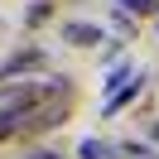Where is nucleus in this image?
<instances>
[{
  "label": "nucleus",
  "mask_w": 159,
  "mask_h": 159,
  "mask_svg": "<svg viewBox=\"0 0 159 159\" xmlns=\"http://www.w3.org/2000/svg\"><path fill=\"white\" fill-rule=\"evenodd\" d=\"M34 159H58V154H34Z\"/></svg>",
  "instance_id": "obj_5"
},
{
  "label": "nucleus",
  "mask_w": 159,
  "mask_h": 159,
  "mask_svg": "<svg viewBox=\"0 0 159 159\" xmlns=\"http://www.w3.org/2000/svg\"><path fill=\"white\" fill-rule=\"evenodd\" d=\"M120 10H125V15H140V10H149V0H120Z\"/></svg>",
  "instance_id": "obj_4"
},
{
  "label": "nucleus",
  "mask_w": 159,
  "mask_h": 159,
  "mask_svg": "<svg viewBox=\"0 0 159 159\" xmlns=\"http://www.w3.org/2000/svg\"><path fill=\"white\" fill-rule=\"evenodd\" d=\"M135 92H140V77H135V82H130V87H125V92H116V97H111V101H106V111H120V106H125V101H130V97H135Z\"/></svg>",
  "instance_id": "obj_3"
},
{
  "label": "nucleus",
  "mask_w": 159,
  "mask_h": 159,
  "mask_svg": "<svg viewBox=\"0 0 159 159\" xmlns=\"http://www.w3.org/2000/svg\"><path fill=\"white\" fill-rule=\"evenodd\" d=\"M77 154H82V159H116V149H111L106 140H82Z\"/></svg>",
  "instance_id": "obj_2"
},
{
  "label": "nucleus",
  "mask_w": 159,
  "mask_h": 159,
  "mask_svg": "<svg viewBox=\"0 0 159 159\" xmlns=\"http://www.w3.org/2000/svg\"><path fill=\"white\" fill-rule=\"evenodd\" d=\"M63 39L92 48V43H101V29H97V24H63Z\"/></svg>",
  "instance_id": "obj_1"
},
{
  "label": "nucleus",
  "mask_w": 159,
  "mask_h": 159,
  "mask_svg": "<svg viewBox=\"0 0 159 159\" xmlns=\"http://www.w3.org/2000/svg\"><path fill=\"white\" fill-rule=\"evenodd\" d=\"M154 140H159V130H154Z\"/></svg>",
  "instance_id": "obj_6"
}]
</instances>
